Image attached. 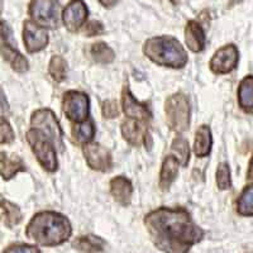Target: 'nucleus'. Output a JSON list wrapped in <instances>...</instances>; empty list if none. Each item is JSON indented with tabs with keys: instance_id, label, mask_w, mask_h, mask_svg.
<instances>
[{
	"instance_id": "f257e3e1",
	"label": "nucleus",
	"mask_w": 253,
	"mask_h": 253,
	"mask_svg": "<svg viewBox=\"0 0 253 253\" xmlns=\"http://www.w3.org/2000/svg\"><path fill=\"white\" fill-rule=\"evenodd\" d=\"M144 225L153 245L165 253H187L205 234L184 208L152 210L144 216Z\"/></svg>"
},
{
	"instance_id": "f03ea898",
	"label": "nucleus",
	"mask_w": 253,
	"mask_h": 253,
	"mask_svg": "<svg viewBox=\"0 0 253 253\" xmlns=\"http://www.w3.org/2000/svg\"><path fill=\"white\" fill-rule=\"evenodd\" d=\"M71 223L67 216L52 210L36 214L26 228V236L44 247L62 245L71 237Z\"/></svg>"
},
{
	"instance_id": "7ed1b4c3",
	"label": "nucleus",
	"mask_w": 253,
	"mask_h": 253,
	"mask_svg": "<svg viewBox=\"0 0 253 253\" xmlns=\"http://www.w3.org/2000/svg\"><path fill=\"white\" fill-rule=\"evenodd\" d=\"M143 53L158 66L182 69L187 63V52L175 37L157 36L147 40L143 44Z\"/></svg>"
},
{
	"instance_id": "20e7f679",
	"label": "nucleus",
	"mask_w": 253,
	"mask_h": 253,
	"mask_svg": "<svg viewBox=\"0 0 253 253\" xmlns=\"http://www.w3.org/2000/svg\"><path fill=\"white\" fill-rule=\"evenodd\" d=\"M27 141L31 146L32 152L35 153L37 161L48 172H55L58 167L57 148L53 142L46 137L43 133L37 129H31L27 132Z\"/></svg>"
},
{
	"instance_id": "39448f33",
	"label": "nucleus",
	"mask_w": 253,
	"mask_h": 253,
	"mask_svg": "<svg viewBox=\"0 0 253 253\" xmlns=\"http://www.w3.org/2000/svg\"><path fill=\"white\" fill-rule=\"evenodd\" d=\"M166 121L170 129L176 133H182L190 126V103L182 92L171 95L165 101Z\"/></svg>"
},
{
	"instance_id": "423d86ee",
	"label": "nucleus",
	"mask_w": 253,
	"mask_h": 253,
	"mask_svg": "<svg viewBox=\"0 0 253 253\" xmlns=\"http://www.w3.org/2000/svg\"><path fill=\"white\" fill-rule=\"evenodd\" d=\"M28 13L32 20L46 29H56L61 24V5L58 0H32Z\"/></svg>"
},
{
	"instance_id": "0eeeda50",
	"label": "nucleus",
	"mask_w": 253,
	"mask_h": 253,
	"mask_svg": "<svg viewBox=\"0 0 253 253\" xmlns=\"http://www.w3.org/2000/svg\"><path fill=\"white\" fill-rule=\"evenodd\" d=\"M31 126L33 129L40 130L46 137H48L57 151L63 152L65 144H63V133L61 129L60 123L56 118L55 113L49 109H38L31 117Z\"/></svg>"
},
{
	"instance_id": "6e6552de",
	"label": "nucleus",
	"mask_w": 253,
	"mask_h": 253,
	"mask_svg": "<svg viewBox=\"0 0 253 253\" xmlns=\"http://www.w3.org/2000/svg\"><path fill=\"white\" fill-rule=\"evenodd\" d=\"M89 96L84 92L70 90L63 95L62 110L67 119L74 123H81L89 119Z\"/></svg>"
},
{
	"instance_id": "1a4fd4ad",
	"label": "nucleus",
	"mask_w": 253,
	"mask_h": 253,
	"mask_svg": "<svg viewBox=\"0 0 253 253\" xmlns=\"http://www.w3.org/2000/svg\"><path fill=\"white\" fill-rule=\"evenodd\" d=\"M83 153L87 166L94 171L108 172L113 167V157L109 150L100 143H87L83 147Z\"/></svg>"
},
{
	"instance_id": "9d476101",
	"label": "nucleus",
	"mask_w": 253,
	"mask_h": 253,
	"mask_svg": "<svg viewBox=\"0 0 253 253\" xmlns=\"http://www.w3.org/2000/svg\"><path fill=\"white\" fill-rule=\"evenodd\" d=\"M239 53L234 44H225L219 48L211 57L209 67L215 75H224L233 71L238 65Z\"/></svg>"
},
{
	"instance_id": "9b49d317",
	"label": "nucleus",
	"mask_w": 253,
	"mask_h": 253,
	"mask_svg": "<svg viewBox=\"0 0 253 253\" xmlns=\"http://www.w3.org/2000/svg\"><path fill=\"white\" fill-rule=\"evenodd\" d=\"M23 41L29 53H36L44 49L48 44V32L38 26L33 20H26L23 24Z\"/></svg>"
},
{
	"instance_id": "f8f14e48",
	"label": "nucleus",
	"mask_w": 253,
	"mask_h": 253,
	"mask_svg": "<svg viewBox=\"0 0 253 253\" xmlns=\"http://www.w3.org/2000/svg\"><path fill=\"white\" fill-rule=\"evenodd\" d=\"M87 15L89 10L83 0H72L63 9L62 22L70 32H78L86 24Z\"/></svg>"
},
{
	"instance_id": "ddd939ff",
	"label": "nucleus",
	"mask_w": 253,
	"mask_h": 253,
	"mask_svg": "<svg viewBox=\"0 0 253 253\" xmlns=\"http://www.w3.org/2000/svg\"><path fill=\"white\" fill-rule=\"evenodd\" d=\"M122 109H123L126 117H128V119L148 123L152 118V113L148 109V107L146 104L139 103L133 96L128 86H124L123 92H122Z\"/></svg>"
},
{
	"instance_id": "4468645a",
	"label": "nucleus",
	"mask_w": 253,
	"mask_h": 253,
	"mask_svg": "<svg viewBox=\"0 0 253 253\" xmlns=\"http://www.w3.org/2000/svg\"><path fill=\"white\" fill-rule=\"evenodd\" d=\"M144 122L134 121V119H126L122 123L121 130L123 138L126 139L130 146L138 147L142 143L147 146V139L151 138L150 133H148V128Z\"/></svg>"
},
{
	"instance_id": "2eb2a0df",
	"label": "nucleus",
	"mask_w": 253,
	"mask_h": 253,
	"mask_svg": "<svg viewBox=\"0 0 253 253\" xmlns=\"http://www.w3.org/2000/svg\"><path fill=\"white\" fill-rule=\"evenodd\" d=\"M110 194L114 200L122 207H128L132 202L133 185L132 182L124 176H117L110 180Z\"/></svg>"
},
{
	"instance_id": "dca6fc26",
	"label": "nucleus",
	"mask_w": 253,
	"mask_h": 253,
	"mask_svg": "<svg viewBox=\"0 0 253 253\" xmlns=\"http://www.w3.org/2000/svg\"><path fill=\"white\" fill-rule=\"evenodd\" d=\"M185 43L190 51L202 52L207 44V37L202 24L196 20H189L185 27Z\"/></svg>"
},
{
	"instance_id": "f3484780",
	"label": "nucleus",
	"mask_w": 253,
	"mask_h": 253,
	"mask_svg": "<svg viewBox=\"0 0 253 253\" xmlns=\"http://www.w3.org/2000/svg\"><path fill=\"white\" fill-rule=\"evenodd\" d=\"M26 170V164L19 156L9 155L6 152L0 153V175L4 180H10L18 172Z\"/></svg>"
},
{
	"instance_id": "a211bd4d",
	"label": "nucleus",
	"mask_w": 253,
	"mask_h": 253,
	"mask_svg": "<svg viewBox=\"0 0 253 253\" xmlns=\"http://www.w3.org/2000/svg\"><path fill=\"white\" fill-rule=\"evenodd\" d=\"M72 247L81 253H104L107 248V242L94 234L78 237L72 242Z\"/></svg>"
},
{
	"instance_id": "6ab92c4d",
	"label": "nucleus",
	"mask_w": 253,
	"mask_h": 253,
	"mask_svg": "<svg viewBox=\"0 0 253 253\" xmlns=\"http://www.w3.org/2000/svg\"><path fill=\"white\" fill-rule=\"evenodd\" d=\"M0 55L3 56L4 60L12 66V69L17 72L28 71L29 65L27 58L24 57L17 48L10 43H1L0 46Z\"/></svg>"
},
{
	"instance_id": "aec40b11",
	"label": "nucleus",
	"mask_w": 253,
	"mask_h": 253,
	"mask_svg": "<svg viewBox=\"0 0 253 253\" xmlns=\"http://www.w3.org/2000/svg\"><path fill=\"white\" fill-rule=\"evenodd\" d=\"M178 166H180V162L177 161L175 156L170 155L165 158L164 162H162L161 172H160V187H161V190L170 189V186L177 177Z\"/></svg>"
},
{
	"instance_id": "412c9836",
	"label": "nucleus",
	"mask_w": 253,
	"mask_h": 253,
	"mask_svg": "<svg viewBox=\"0 0 253 253\" xmlns=\"http://www.w3.org/2000/svg\"><path fill=\"white\" fill-rule=\"evenodd\" d=\"M213 138H211V130L209 126L203 124L198 128L195 133V141H194V153L196 157H205L211 151Z\"/></svg>"
},
{
	"instance_id": "4be33fe9",
	"label": "nucleus",
	"mask_w": 253,
	"mask_h": 253,
	"mask_svg": "<svg viewBox=\"0 0 253 253\" xmlns=\"http://www.w3.org/2000/svg\"><path fill=\"white\" fill-rule=\"evenodd\" d=\"M238 104L247 114L253 113V75L246 76L238 87Z\"/></svg>"
},
{
	"instance_id": "5701e85b",
	"label": "nucleus",
	"mask_w": 253,
	"mask_h": 253,
	"mask_svg": "<svg viewBox=\"0 0 253 253\" xmlns=\"http://www.w3.org/2000/svg\"><path fill=\"white\" fill-rule=\"evenodd\" d=\"M72 137L79 144H87L92 141L95 135V126L91 119L81 122V123H75L72 126Z\"/></svg>"
},
{
	"instance_id": "b1692460",
	"label": "nucleus",
	"mask_w": 253,
	"mask_h": 253,
	"mask_svg": "<svg viewBox=\"0 0 253 253\" xmlns=\"http://www.w3.org/2000/svg\"><path fill=\"white\" fill-rule=\"evenodd\" d=\"M90 56L96 63L100 65H108L112 63L115 58V53L107 43L104 42H96L90 47Z\"/></svg>"
},
{
	"instance_id": "393cba45",
	"label": "nucleus",
	"mask_w": 253,
	"mask_h": 253,
	"mask_svg": "<svg viewBox=\"0 0 253 253\" xmlns=\"http://www.w3.org/2000/svg\"><path fill=\"white\" fill-rule=\"evenodd\" d=\"M237 213L242 216L253 215V184L243 189L237 200Z\"/></svg>"
},
{
	"instance_id": "a878e982",
	"label": "nucleus",
	"mask_w": 253,
	"mask_h": 253,
	"mask_svg": "<svg viewBox=\"0 0 253 253\" xmlns=\"http://www.w3.org/2000/svg\"><path fill=\"white\" fill-rule=\"evenodd\" d=\"M48 72L52 80L56 83H62L67 76V62L62 56H52L48 65Z\"/></svg>"
},
{
	"instance_id": "bb28decb",
	"label": "nucleus",
	"mask_w": 253,
	"mask_h": 253,
	"mask_svg": "<svg viewBox=\"0 0 253 253\" xmlns=\"http://www.w3.org/2000/svg\"><path fill=\"white\" fill-rule=\"evenodd\" d=\"M171 150L175 153V157L177 158V161L180 162V165L182 166H186L189 164L190 160V147L189 142L186 138H184L182 135H178L172 141L171 144Z\"/></svg>"
},
{
	"instance_id": "cd10ccee",
	"label": "nucleus",
	"mask_w": 253,
	"mask_h": 253,
	"mask_svg": "<svg viewBox=\"0 0 253 253\" xmlns=\"http://www.w3.org/2000/svg\"><path fill=\"white\" fill-rule=\"evenodd\" d=\"M216 185L220 190H228L232 186V178H230L229 165L227 162H221L216 169Z\"/></svg>"
},
{
	"instance_id": "c85d7f7f",
	"label": "nucleus",
	"mask_w": 253,
	"mask_h": 253,
	"mask_svg": "<svg viewBox=\"0 0 253 253\" xmlns=\"http://www.w3.org/2000/svg\"><path fill=\"white\" fill-rule=\"evenodd\" d=\"M3 209L5 211V221L8 227H13V225L18 224L22 220V213H20L19 208L14 205L10 202H4Z\"/></svg>"
},
{
	"instance_id": "c756f323",
	"label": "nucleus",
	"mask_w": 253,
	"mask_h": 253,
	"mask_svg": "<svg viewBox=\"0 0 253 253\" xmlns=\"http://www.w3.org/2000/svg\"><path fill=\"white\" fill-rule=\"evenodd\" d=\"M15 138L14 130L5 118L0 117V144L12 143Z\"/></svg>"
},
{
	"instance_id": "7c9ffc66",
	"label": "nucleus",
	"mask_w": 253,
	"mask_h": 253,
	"mask_svg": "<svg viewBox=\"0 0 253 253\" xmlns=\"http://www.w3.org/2000/svg\"><path fill=\"white\" fill-rule=\"evenodd\" d=\"M105 32L103 23L98 20H90L89 23L84 26V35L86 37H95V36H100Z\"/></svg>"
},
{
	"instance_id": "2f4dec72",
	"label": "nucleus",
	"mask_w": 253,
	"mask_h": 253,
	"mask_svg": "<svg viewBox=\"0 0 253 253\" xmlns=\"http://www.w3.org/2000/svg\"><path fill=\"white\" fill-rule=\"evenodd\" d=\"M101 112H103L104 118L113 119L119 115L118 103L115 100H107L101 104Z\"/></svg>"
},
{
	"instance_id": "473e14b6",
	"label": "nucleus",
	"mask_w": 253,
	"mask_h": 253,
	"mask_svg": "<svg viewBox=\"0 0 253 253\" xmlns=\"http://www.w3.org/2000/svg\"><path fill=\"white\" fill-rule=\"evenodd\" d=\"M3 253H42L36 246L31 245H13L6 248Z\"/></svg>"
},
{
	"instance_id": "72a5a7b5",
	"label": "nucleus",
	"mask_w": 253,
	"mask_h": 253,
	"mask_svg": "<svg viewBox=\"0 0 253 253\" xmlns=\"http://www.w3.org/2000/svg\"><path fill=\"white\" fill-rule=\"evenodd\" d=\"M12 36L13 32L9 24L4 20H0V41H3V43H10Z\"/></svg>"
},
{
	"instance_id": "f704fd0d",
	"label": "nucleus",
	"mask_w": 253,
	"mask_h": 253,
	"mask_svg": "<svg viewBox=\"0 0 253 253\" xmlns=\"http://www.w3.org/2000/svg\"><path fill=\"white\" fill-rule=\"evenodd\" d=\"M9 113H10V109H9V104L6 101L5 94H4L3 89L0 87V117H8Z\"/></svg>"
},
{
	"instance_id": "c9c22d12",
	"label": "nucleus",
	"mask_w": 253,
	"mask_h": 253,
	"mask_svg": "<svg viewBox=\"0 0 253 253\" xmlns=\"http://www.w3.org/2000/svg\"><path fill=\"white\" fill-rule=\"evenodd\" d=\"M99 3L104 6V8H113L119 3V0H99Z\"/></svg>"
},
{
	"instance_id": "e433bc0d",
	"label": "nucleus",
	"mask_w": 253,
	"mask_h": 253,
	"mask_svg": "<svg viewBox=\"0 0 253 253\" xmlns=\"http://www.w3.org/2000/svg\"><path fill=\"white\" fill-rule=\"evenodd\" d=\"M247 180L248 181L253 182V156L252 158H251L250 167H248V171H247Z\"/></svg>"
},
{
	"instance_id": "4c0bfd02",
	"label": "nucleus",
	"mask_w": 253,
	"mask_h": 253,
	"mask_svg": "<svg viewBox=\"0 0 253 253\" xmlns=\"http://www.w3.org/2000/svg\"><path fill=\"white\" fill-rule=\"evenodd\" d=\"M4 202H5V200H4V199H3V196L0 195V207H3Z\"/></svg>"
},
{
	"instance_id": "58836bf2",
	"label": "nucleus",
	"mask_w": 253,
	"mask_h": 253,
	"mask_svg": "<svg viewBox=\"0 0 253 253\" xmlns=\"http://www.w3.org/2000/svg\"><path fill=\"white\" fill-rule=\"evenodd\" d=\"M3 12V0H0V14Z\"/></svg>"
}]
</instances>
